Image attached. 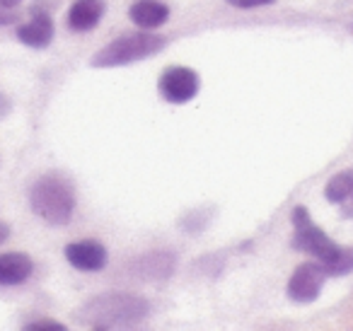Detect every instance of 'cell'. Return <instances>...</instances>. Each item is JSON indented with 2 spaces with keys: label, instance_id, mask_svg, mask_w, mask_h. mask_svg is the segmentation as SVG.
I'll use <instances>...</instances> for the list:
<instances>
[{
  "label": "cell",
  "instance_id": "ffe728a7",
  "mask_svg": "<svg viewBox=\"0 0 353 331\" xmlns=\"http://www.w3.org/2000/svg\"><path fill=\"white\" fill-rule=\"evenodd\" d=\"M22 0H0V6L3 8H10V10H15L17 6H20Z\"/></svg>",
  "mask_w": 353,
  "mask_h": 331
},
{
  "label": "cell",
  "instance_id": "30bf717a",
  "mask_svg": "<svg viewBox=\"0 0 353 331\" xmlns=\"http://www.w3.org/2000/svg\"><path fill=\"white\" fill-rule=\"evenodd\" d=\"M128 17L141 30H157L170 17V8L162 0H136L128 10Z\"/></svg>",
  "mask_w": 353,
  "mask_h": 331
},
{
  "label": "cell",
  "instance_id": "4fadbf2b",
  "mask_svg": "<svg viewBox=\"0 0 353 331\" xmlns=\"http://www.w3.org/2000/svg\"><path fill=\"white\" fill-rule=\"evenodd\" d=\"M138 276H155V278H167L174 268V259L170 254H145L138 261Z\"/></svg>",
  "mask_w": 353,
  "mask_h": 331
},
{
  "label": "cell",
  "instance_id": "9c48e42d",
  "mask_svg": "<svg viewBox=\"0 0 353 331\" xmlns=\"http://www.w3.org/2000/svg\"><path fill=\"white\" fill-rule=\"evenodd\" d=\"M34 271V263L25 252L0 254V288L22 285Z\"/></svg>",
  "mask_w": 353,
  "mask_h": 331
},
{
  "label": "cell",
  "instance_id": "277c9868",
  "mask_svg": "<svg viewBox=\"0 0 353 331\" xmlns=\"http://www.w3.org/2000/svg\"><path fill=\"white\" fill-rule=\"evenodd\" d=\"M290 220H293V228H295L293 247L305 254H310V257H314L324 268H327L329 263L339 257L341 247H339L336 242H332V239L327 237V232L312 223L310 210L305 208V205H295L293 213H290Z\"/></svg>",
  "mask_w": 353,
  "mask_h": 331
},
{
  "label": "cell",
  "instance_id": "5bb4252c",
  "mask_svg": "<svg viewBox=\"0 0 353 331\" xmlns=\"http://www.w3.org/2000/svg\"><path fill=\"white\" fill-rule=\"evenodd\" d=\"M351 271H353V249L341 247L339 257L327 266V273L329 276H348Z\"/></svg>",
  "mask_w": 353,
  "mask_h": 331
},
{
  "label": "cell",
  "instance_id": "6da1fadb",
  "mask_svg": "<svg viewBox=\"0 0 353 331\" xmlns=\"http://www.w3.org/2000/svg\"><path fill=\"white\" fill-rule=\"evenodd\" d=\"M150 314L148 300L128 292H102L85 302L78 310V321L90 329H131Z\"/></svg>",
  "mask_w": 353,
  "mask_h": 331
},
{
  "label": "cell",
  "instance_id": "5b68a950",
  "mask_svg": "<svg viewBox=\"0 0 353 331\" xmlns=\"http://www.w3.org/2000/svg\"><path fill=\"white\" fill-rule=\"evenodd\" d=\"M327 278H329L327 268H324L319 261L300 263L288 281V297L293 302H300V305L314 302L319 297V292H322Z\"/></svg>",
  "mask_w": 353,
  "mask_h": 331
},
{
  "label": "cell",
  "instance_id": "d6986e66",
  "mask_svg": "<svg viewBox=\"0 0 353 331\" xmlns=\"http://www.w3.org/2000/svg\"><path fill=\"white\" fill-rule=\"evenodd\" d=\"M8 237H10V225H8V223H0V244H6Z\"/></svg>",
  "mask_w": 353,
  "mask_h": 331
},
{
  "label": "cell",
  "instance_id": "8992f818",
  "mask_svg": "<svg viewBox=\"0 0 353 331\" xmlns=\"http://www.w3.org/2000/svg\"><path fill=\"white\" fill-rule=\"evenodd\" d=\"M160 94L170 104H187L192 102L199 94V75L192 68H184V66H174V68H167L160 75Z\"/></svg>",
  "mask_w": 353,
  "mask_h": 331
},
{
  "label": "cell",
  "instance_id": "7a4b0ae2",
  "mask_svg": "<svg viewBox=\"0 0 353 331\" xmlns=\"http://www.w3.org/2000/svg\"><path fill=\"white\" fill-rule=\"evenodd\" d=\"M30 205L44 223L68 225L75 210V191L65 177L49 172L39 177L30 189Z\"/></svg>",
  "mask_w": 353,
  "mask_h": 331
},
{
  "label": "cell",
  "instance_id": "8fae6325",
  "mask_svg": "<svg viewBox=\"0 0 353 331\" xmlns=\"http://www.w3.org/2000/svg\"><path fill=\"white\" fill-rule=\"evenodd\" d=\"M104 15L102 0H75L68 10V27L73 32H92Z\"/></svg>",
  "mask_w": 353,
  "mask_h": 331
},
{
  "label": "cell",
  "instance_id": "ac0fdd59",
  "mask_svg": "<svg viewBox=\"0 0 353 331\" xmlns=\"http://www.w3.org/2000/svg\"><path fill=\"white\" fill-rule=\"evenodd\" d=\"M6 114H10V102H8L6 94L0 92V117H6Z\"/></svg>",
  "mask_w": 353,
  "mask_h": 331
},
{
  "label": "cell",
  "instance_id": "e0dca14e",
  "mask_svg": "<svg viewBox=\"0 0 353 331\" xmlns=\"http://www.w3.org/2000/svg\"><path fill=\"white\" fill-rule=\"evenodd\" d=\"M15 22H17V12L10 10V8H3V6H0V27L15 25Z\"/></svg>",
  "mask_w": 353,
  "mask_h": 331
},
{
  "label": "cell",
  "instance_id": "ba28073f",
  "mask_svg": "<svg viewBox=\"0 0 353 331\" xmlns=\"http://www.w3.org/2000/svg\"><path fill=\"white\" fill-rule=\"evenodd\" d=\"M17 39L25 46H30V49H46L51 44V39H54V20H51V15L34 10V17L27 25L17 27Z\"/></svg>",
  "mask_w": 353,
  "mask_h": 331
},
{
  "label": "cell",
  "instance_id": "3957f363",
  "mask_svg": "<svg viewBox=\"0 0 353 331\" xmlns=\"http://www.w3.org/2000/svg\"><path fill=\"white\" fill-rule=\"evenodd\" d=\"M167 39L160 34H150V32H131V34H121L114 41H109L104 49H99L92 56L90 66L92 68H119V66L136 63V61L150 59V56L160 54L165 49Z\"/></svg>",
  "mask_w": 353,
  "mask_h": 331
},
{
  "label": "cell",
  "instance_id": "7c38bea8",
  "mask_svg": "<svg viewBox=\"0 0 353 331\" xmlns=\"http://www.w3.org/2000/svg\"><path fill=\"white\" fill-rule=\"evenodd\" d=\"M351 194H353V170L339 172L324 186V199L329 203H343Z\"/></svg>",
  "mask_w": 353,
  "mask_h": 331
},
{
  "label": "cell",
  "instance_id": "52a82bcc",
  "mask_svg": "<svg viewBox=\"0 0 353 331\" xmlns=\"http://www.w3.org/2000/svg\"><path fill=\"white\" fill-rule=\"evenodd\" d=\"M65 261L78 271H102L109 261V254L104 244L94 242V239H80V242H70L63 249Z\"/></svg>",
  "mask_w": 353,
  "mask_h": 331
},
{
  "label": "cell",
  "instance_id": "9a60e30c",
  "mask_svg": "<svg viewBox=\"0 0 353 331\" xmlns=\"http://www.w3.org/2000/svg\"><path fill=\"white\" fill-rule=\"evenodd\" d=\"M228 6L232 8H240V10H252V8H264V6H271L274 0H225Z\"/></svg>",
  "mask_w": 353,
  "mask_h": 331
},
{
  "label": "cell",
  "instance_id": "44dd1931",
  "mask_svg": "<svg viewBox=\"0 0 353 331\" xmlns=\"http://www.w3.org/2000/svg\"><path fill=\"white\" fill-rule=\"evenodd\" d=\"M348 199H351V205H348V210H346V213H348V215H353V194L348 196Z\"/></svg>",
  "mask_w": 353,
  "mask_h": 331
},
{
  "label": "cell",
  "instance_id": "2e32d148",
  "mask_svg": "<svg viewBox=\"0 0 353 331\" xmlns=\"http://www.w3.org/2000/svg\"><path fill=\"white\" fill-rule=\"evenodd\" d=\"M25 329H30V331H39V329H59V331H63L65 324H61V321H54V319H37V321H30V324H25Z\"/></svg>",
  "mask_w": 353,
  "mask_h": 331
}]
</instances>
